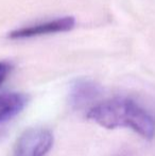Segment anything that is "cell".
Returning a JSON list of instances; mask_svg holds the SVG:
<instances>
[{"label": "cell", "mask_w": 155, "mask_h": 156, "mask_svg": "<svg viewBox=\"0 0 155 156\" xmlns=\"http://www.w3.org/2000/svg\"><path fill=\"white\" fill-rule=\"evenodd\" d=\"M76 19L72 16L58 17V18L48 20L45 23H39L36 25L23 27L20 29L13 30L9 33V38L11 39H23L41 35L54 34L60 32L70 31L75 28Z\"/></svg>", "instance_id": "3957f363"}, {"label": "cell", "mask_w": 155, "mask_h": 156, "mask_svg": "<svg viewBox=\"0 0 155 156\" xmlns=\"http://www.w3.org/2000/svg\"><path fill=\"white\" fill-rule=\"evenodd\" d=\"M53 141L51 131L45 127H32L17 138L10 156H46Z\"/></svg>", "instance_id": "7a4b0ae2"}, {"label": "cell", "mask_w": 155, "mask_h": 156, "mask_svg": "<svg viewBox=\"0 0 155 156\" xmlns=\"http://www.w3.org/2000/svg\"><path fill=\"white\" fill-rule=\"evenodd\" d=\"M28 97L21 93H4L0 94V123L17 116L27 105Z\"/></svg>", "instance_id": "5b68a950"}, {"label": "cell", "mask_w": 155, "mask_h": 156, "mask_svg": "<svg viewBox=\"0 0 155 156\" xmlns=\"http://www.w3.org/2000/svg\"><path fill=\"white\" fill-rule=\"evenodd\" d=\"M12 70V65L8 62H0V86L5 81Z\"/></svg>", "instance_id": "8992f818"}, {"label": "cell", "mask_w": 155, "mask_h": 156, "mask_svg": "<svg viewBox=\"0 0 155 156\" xmlns=\"http://www.w3.org/2000/svg\"><path fill=\"white\" fill-rule=\"evenodd\" d=\"M87 118L108 129L128 127L145 139H152L155 136V120L151 114L128 98L99 102L87 112Z\"/></svg>", "instance_id": "6da1fadb"}, {"label": "cell", "mask_w": 155, "mask_h": 156, "mask_svg": "<svg viewBox=\"0 0 155 156\" xmlns=\"http://www.w3.org/2000/svg\"><path fill=\"white\" fill-rule=\"evenodd\" d=\"M100 89L93 81L79 79L71 84L69 90V101L76 108H82L88 103L93 102L99 96Z\"/></svg>", "instance_id": "277c9868"}]
</instances>
